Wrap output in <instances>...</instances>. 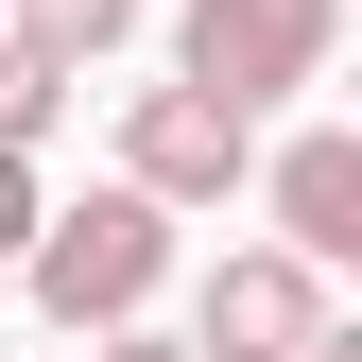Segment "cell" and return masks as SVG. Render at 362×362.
Instances as JSON below:
<instances>
[{
  "label": "cell",
  "instance_id": "7",
  "mask_svg": "<svg viewBox=\"0 0 362 362\" xmlns=\"http://www.w3.org/2000/svg\"><path fill=\"white\" fill-rule=\"evenodd\" d=\"M52 104H69V86H52V69H35V52H18V35H0V156H35V139H52Z\"/></svg>",
  "mask_w": 362,
  "mask_h": 362
},
{
  "label": "cell",
  "instance_id": "6",
  "mask_svg": "<svg viewBox=\"0 0 362 362\" xmlns=\"http://www.w3.org/2000/svg\"><path fill=\"white\" fill-rule=\"evenodd\" d=\"M0 35H18V52L52 69V86H86V69L121 52V35H139V0H0Z\"/></svg>",
  "mask_w": 362,
  "mask_h": 362
},
{
  "label": "cell",
  "instance_id": "2",
  "mask_svg": "<svg viewBox=\"0 0 362 362\" xmlns=\"http://www.w3.org/2000/svg\"><path fill=\"white\" fill-rule=\"evenodd\" d=\"M328 52H345V0H190L173 18V86H207L224 121L328 86Z\"/></svg>",
  "mask_w": 362,
  "mask_h": 362
},
{
  "label": "cell",
  "instance_id": "3",
  "mask_svg": "<svg viewBox=\"0 0 362 362\" xmlns=\"http://www.w3.org/2000/svg\"><path fill=\"white\" fill-rule=\"evenodd\" d=\"M259 173V121H224L207 86H139V104H121V190L139 207H224Z\"/></svg>",
  "mask_w": 362,
  "mask_h": 362
},
{
  "label": "cell",
  "instance_id": "5",
  "mask_svg": "<svg viewBox=\"0 0 362 362\" xmlns=\"http://www.w3.org/2000/svg\"><path fill=\"white\" fill-rule=\"evenodd\" d=\"M259 207H276V259H310V276L362 259V139H345V121H310V139L259 173Z\"/></svg>",
  "mask_w": 362,
  "mask_h": 362
},
{
  "label": "cell",
  "instance_id": "4",
  "mask_svg": "<svg viewBox=\"0 0 362 362\" xmlns=\"http://www.w3.org/2000/svg\"><path fill=\"white\" fill-rule=\"evenodd\" d=\"M310 328H328V276L276 242H242V259H207V293H190V362H310Z\"/></svg>",
  "mask_w": 362,
  "mask_h": 362
},
{
  "label": "cell",
  "instance_id": "8",
  "mask_svg": "<svg viewBox=\"0 0 362 362\" xmlns=\"http://www.w3.org/2000/svg\"><path fill=\"white\" fill-rule=\"evenodd\" d=\"M35 224H52V190H35V156H0V276L35 259Z\"/></svg>",
  "mask_w": 362,
  "mask_h": 362
},
{
  "label": "cell",
  "instance_id": "1",
  "mask_svg": "<svg viewBox=\"0 0 362 362\" xmlns=\"http://www.w3.org/2000/svg\"><path fill=\"white\" fill-rule=\"evenodd\" d=\"M18 276H35V328H69V345H104V328H156L173 207H139V190L104 173L86 207H52V224H35V259H18Z\"/></svg>",
  "mask_w": 362,
  "mask_h": 362
},
{
  "label": "cell",
  "instance_id": "9",
  "mask_svg": "<svg viewBox=\"0 0 362 362\" xmlns=\"http://www.w3.org/2000/svg\"><path fill=\"white\" fill-rule=\"evenodd\" d=\"M86 362H190V345H173V328H104Z\"/></svg>",
  "mask_w": 362,
  "mask_h": 362
}]
</instances>
